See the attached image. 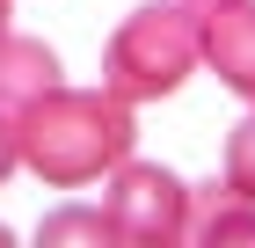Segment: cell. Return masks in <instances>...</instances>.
<instances>
[{"label":"cell","mask_w":255,"mask_h":248,"mask_svg":"<svg viewBox=\"0 0 255 248\" xmlns=\"http://www.w3.org/2000/svg\"><path fill=\"white\" fill-rule=\"evenodd\" d=\"M0 248H7V227H0Z\"/></svg>","instance_id":"12"},{"label":"cell","mask_w":255,"mask_h":248,"mask_svg":"<svg viewBox=\"0 0 255 248\" xmlns=\"http://www.w3.org/2000/svg\"><path fill=\"white\" fill-rule=\"evenodd\" d=\"M102 212H110L117 241L168 248L190 227V183L175 168H160V161H117L110 168V190H102Z\"/></svg>","instance_id":"3"},{"label":"cell","mask_w":255,"mask_h":248,"mask_svg":"<svg viewBox=\"0 0 255 248\" xmlns=\"http://www.w3.org/2000/svg\"><path fill=\"white\" fill-rule=\"evenodd\" d=\"M182 241H255V197L226 190V183H212V190H190V227H182Z\"/></svg>","instance_id":"6"},{"label":"cell","mask_w":255,"mask_h":248,"mask_svg":"<svg viewBox=\"0 0 255 248\" xmlns=\"http://www.w3.org/2000/svg\"><path fill=\"white\" fill-rule=\"evenodd\" d=\"M15 146H22V168L37 175L44 190H88L117 161H131L138 124H131L124 95H110V88H66L59 80L51 95L15 110Z\"/></svg>","instance_id":"1"},{"label":"cell","mask_w":255,"mask_h":248,"mask_svg":"<svg viewBox=\"0 0 255 248\" xmlns=\"http://www.w3.org/2000/svg\"><path fill=\"white\" fill-rule=\"evenodd\" d=\"M204 66L241 102H255V0H212L204 7Z\"/></svg>","instance_id":"4"},{"label":"cell","mask_w":255,"mask_h":248,"mask_svg":"<svg viewBox=\"0 0 255 248\" xmlns=\"http://www.w3.org/2000/svg\"><path fill=\"white\" fill-rule=\"evenodd\" d=\"M15 168H22V146H15V117L0 110V183H7Z\"/></svg>","instance_id":"9"},{"label":"cell","mask_w":255,"mask_h":248,"mask_svg":"<svg viewBox=\"0 0 255 248\" xmlns=\"http://www.w3.org/2000/svg\"><path fill=\"white\" fill-rule=\"evenodd\" d=\"M190 7H197V15H204V7H212V0H190Z\"/></svg>","instance_id":"11"},{"label":"cell","mask_w":255,"mask_h":248,"mask_svg":"<svg viewBox=\"0 0 255 248\" xmlns=\"http://www.w3.org/2000/svg\"><path fill=\"white\" fill-rule=\"evenodd\" d=\"M204 66V15L190 0H146L102 44V88L124 102H160Z\"/></svg>","instance_id":"2"},{"label":"cell","mask_w":255,"mask_h":248,"mask_svg":"<svg viewBox=\"0 0 255 248\" xmlns=\"http://www.w3.org/2000/svg\"><path fill=\"white\" fill-rule=\"evenodd\" d=\"M59 88V51L44 37H22V29H0V110L15 117L29 110L37 95Z\"/></svg>","instance_id":"5"},{"label":"cell","mask_w":255,"mask_h":248,"mask_svg":"<svg viewBox=\"0 0 255 248\" xmlns=\"http://www.w3.org/2000/svg\"><path fill=\"white\" fill-rule=\"evenodd\" d=\"M0 29H7V0H0Z\"/></svg>","instance_id":"10"},{"label":"cell","mask_w":255,"mask_h":248,"mask_svg":"<svg viewBox=\"0 0 255 248\" xmlns=\"http://www.w3.org/2000/svg\"><path fill=\"white\" fill-rule=\"evenodd\" d=\"M44 248H80V241H117V227H110V212L102 205H59V212H44V227H37Z\"/></svg>","instance_id":"7"},{"label":"cell","mask_w":255,"mask_h":248,"mask_svg":"<svg viewBox=\"0 0 255 248\" xmlns=\"http://www.w3.org/2000/svg\"><path fill=\"white\" fill-rule=\"evenodd\" d=\"M226 190L255 197V102H248V117H241L234 132H226Z\"/></svg>","instance_id":"8"}]
</instances>
